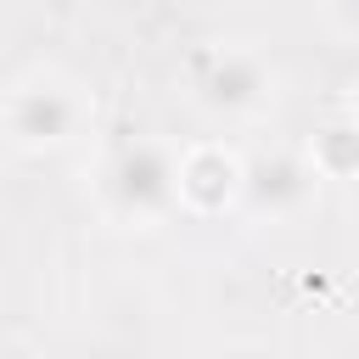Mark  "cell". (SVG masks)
Here are the masks:
<instances>
[{"label":"cell","instance_id":"6da1fadb","mask_svg":"<svg viewBox=\"0 0 359 359\" xmlns=\"http://www.w3.org/2000/svg\"><path fill=\"white\" fill-rule=\"evenodd\" d=\"M90 118H95V95L56 67H34L0 90V140L28 157L73 146L90 129Z\"/></svg>","mask_w":359,"mask_h":359},{"label":"cell","instance_id":"7a4b0ae2","mask_svg":"<svg viewBox=\"0 0 359 359\" xmlns=\"http://www.w3.org/2000/svg\"><path fill=\"white\" fill-rule=\"evenodd\" d=\"M95 202L112 224L151 230L168 213H180V146L168 140H123L107 151L95 174Z\"/></svg>","mask_w":359,"mask_h":359},{"label":"cell","instance_id":"3957f363","mask_svg":"<svg viewBox=\"0 0 359 359\" xmlns=\"http://www.w3.org/2000/svg\"><path fill=\"white\" fill-rule=\"evenodd\" d=\"M191 95L213 118H258L275 101V67L252 45H202L191 56Z\"/></svg>","mask_w":359,"mask_h":359},{"label":"cell","instance_id":"277c9868","mask_svg":"<svg viewBox=\"0 0 359 359\" xmlns=\"http://www.w3.org/2000/svg\"><path fill=\"white\" fill-rule=\"evenodd\" d=\"M320 174L303 151H252L247 174H241V208L252 219H297L314 196H320Z\"/></svg>","mask_w":359,"mask_h":359},{"label":"cell","instance_id":"5b68a950","mask_svg":"<svg viewBox=\"0 0 359 359\" xmlns=\"http://www.w3.org/2000/svg\"><path fill=\"white\" fill-rule=\"evenodd\" d=\"M241 174H247V157L230 151L224 140L185 146L180 151V213L219 219V213L241 208Z\"/></svg>","mask_w":359,"mask_h":359},{"label":"cell","instance_id":"8992f818","mask_svg":"<svg viewBox=\"0 0 359 359\" xmlns=\"http://www.w3.org/2000/svg\"><path fill=\"white\" fill-rule=\"evenodd\" d=\"M303 157L314 163V174H320L325 185H337V180H359V118L342 112V118L320 123V129L309 135Z\"/></svg>","mask_w":359,"mask_h":359},{"label":"cell","instance_id":"52a82bcc","mask_svg":"<svg viewBox=\"0 0 359 359\" xmlns=\"http://www.w3.org/2000/svg\"><path fill=\"white\" fill-rule=\"evenodd\" d=\"M325 22H331L337 39L359 45V0H325Z\"/></svg>","mask_w":359,"mask_h":359},{"label":"cell","instance_id":"ba28073f","mask_svg":"<svg viewBox=\"0 0 359 359\" xmlns=\"http://www.w3.org/2000/svg\"><path fill=\"white\" fill-rule=\"evenodd\" d=\"M348 112H353V118H359V84H353V95H348Z\"/></svg>","mask_w":359,"mask_h":359}]
</instances>
